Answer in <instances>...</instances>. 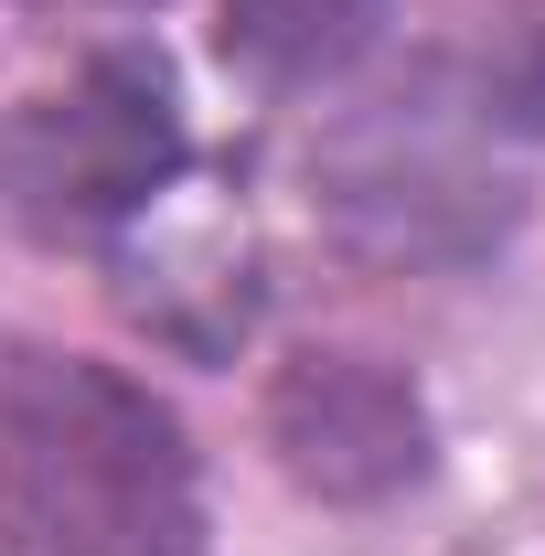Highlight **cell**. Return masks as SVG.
<instances>
[{
  "label": "cell",
  "instance_id": "6da1fadb",
  "mask_svg": "<svg viewBox=\"0 0 545 556\" xmlns=\"http://www.w3.org/2000/svg\"><path fill=\"white\" fill-rule=\"evenodd\" d=\"M0 556H204L182 417L97 353L0 375Z\"/></svg>",
  "mask_w": 545,
  "mask_h": 556
},
{
  "label": "cell",
  "instance_id": "7a4b0ae2",
  "mask_svg": "<svg viewBox=\"0 0 545 556\" xmlns=\"http://www.w3.org/2000/svg\"><path fill=\"white\" fill-rule=\"evenodd\" d=\"M182 172V97L161 54H97L65 97L0 118V236L86 247L172 193Z\"/></svg>",
  "mask_w": 545,
  "mask_h": 556
},
{
  "label": "cell",
  "instance_id": "3957f363",
  "mask_svg": "<svg viewBox=\"0 0 545 556\" xmlns=\"http://www.w3.org/2000/svg\"><path fill=\"white\" fill-rule=\"evenodd\" d=\"M310 172H321L332 225L385 268H460L481 247H503V225H514V172L439 97L353 108Z\"/></svg>",
  "mask_w": 545,
  "mask_h": 556
},
{
  "label": "cell",
  "instance_id": "277c9868",
  "mask_svg": "<svg viewBox=\"0 0 545 556\" xmlns=\"http://www.w3.org/2000/svg\"><path fill=\"white\" fill-rule=\"evenodd\" d=\"M268 450L321 503H385L428 471V407L375 353H289L268 386Z\"/></svg>",
  "mask_w": 545,
  "mask_h": 556
},
{
  "label": "cell",
  "instance_id": "5b68a950",
  "mask_svg": "<svg viewBox=\"0 0 545 556\" xmlns=\"http://www.w3.org/2000/svg\"><path fill=\"white\" fill-rule=\"evenodd\" d=\"M385 0H225V65L268 86H321L375 43Z\"/></svg>",
  "mask_w": 545,
  "mask_h": 556
}]
</instances>
